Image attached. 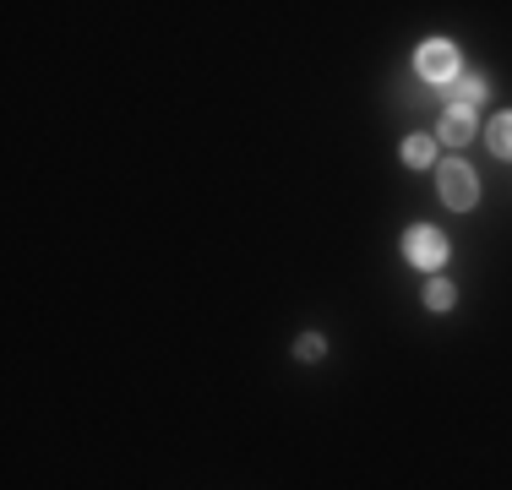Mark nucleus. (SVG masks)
I'll return each mask as SVG.
<instances>
[{
	"mask_svg": "<svg viewBox=\"0 0 512 490\" xmlns=\"http://www.w3.org/2000/svg\"><path fill=\"white\" fill-rule=\"evenodd\" d=\"M436 137H442V142H474V109H453V104H447L442 109V126H436Z\"/></svg>",
	"mask_w": 512,
	"mask_h": 490,
	"instance_id": "4",
	"label": "nucleus"
},
{
	"mask_svg": "<svg viewBox=\"0 0 512 490\" xmlns=\"http://www.w3.org/2000/svg\"><path fill=\"white\" fill-rule=\"evenodd\" d=\"M485 137H491V153L496 158H512V115H496Z\"/></svg>",
	"mask_w": 512,
	"mask_h": 490,
	"instance_id": "8",
	"label": "nucleus"
},
{
	"mask_svg": "<svg viewBox=\"0 0 512 490\" xmlns=\"http://www.w3.org/2000/svg\"><path fill=\"white\" fill-rule=\"evenodd\" d=\"M414 71H420L425 82H458V49L447 39H431L414 49Z\"/></svg>",
	"mask_w": 512,
	"mask_h": 490,
	"instance_id": "3",
	"label": "nucleus"
},
{
	"mask_svg": "<svg viewBox=\"0 0 512 490\" xmlns=\"http://www.w3.org/2000/svg\"><path fill=\"white\" fill-rule=\"evenodd\" d=\"M436 147H442V142H431V137H409V142H404V164H409V169L436 164Z\"/></svg>",
	"mask_w": 512,
	"mask_h": 490,
	"instance_id": "6",
	"label": "nucleus"
},
{
	"mask_svg": "<svg viewBox=\"0 0 512 490\" xmlns=\"http://www.w3.org/2000/svg\"><path fill=\"white\" fill-rule=\"evenodd\" d=\"M425 305H431V311H453V305H458L453 278H431V284H425Z\"/></svg>",
	"mask_w": 512,
	"mask_h": 490,
	"instance_id": "5",
	"label": "nucleus"
},
{
	"mask_svg": "<svg viewBox=\"0 0 512 490\" xmlns=\"http://www.w3.org/2000/svg\"><path fill=\"white\" fill-rule=\"evenodd\" d=\"M322 354H327V338H322V333H306V338H300V360H306V365L322 360Z\"/></svg>",
	"mask_w": 512,
	"mask_h": 490,
	"instance_id": "9",
	"label": "nucleus"
},
{
	"mask_svg": "<svg viewBox=\"0 0 512 490\" xmlns=\"http://www.w3.org/2000/svg\"><path fill=\"white\" fill-rule=\"evenodd\" d=\"M436 180H442V202L453 207V213H469V207L480 202V180H474V169L463 164V158H447V164L436 169Z\"/></svg>",
	"mask_w": 512,
	"mask_h": 490,
	"instance_id": "1",
	"label": "nucleus"
},
{
	"mask_svg": "<svg viewBox=\"0 0 512 490\" xmlns=\"http://www.w3.org/2000/svg\"><path fill=\"white\" fill-rule=\"evenodd\" d=\"M485 98V77H458L453 82V109H474Z\"/></svg>",
	"mask_w": 512,
	"mask_h": 490,
	"instance_id": "7",
	"label": "nucleus"
},
{
	"mask_svg": "<svg viewBox=\"0 0 512 490\" xmlns=\"http://www.w3.org/2000/svg\"><path fill=\"white\" fill-rule=\"evenodd\" d=\"M404 256L414 267H425V273H436V267L447 262V235H442V229H431V224H414L404 235Z\"/></svg>",
	"mask_w": 512,
	"mask_h": 490,
	"instance_id": "2",
	"label": "nucleus"
}]
</instances>
